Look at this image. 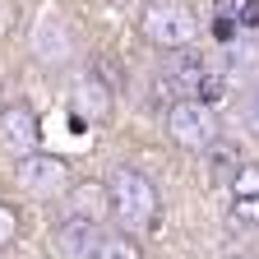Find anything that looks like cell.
I'll return each mask as SVG.
<instances>
[{
  "instance_id": "cell-1",
  "label": "cell",
  "mask_w": 259,
  "mask_h": 259,
  "mask_svg": "<svg viewBox=\"0 0 259 259\" xmlns=\"http://www.w3.org/2000/svg\"><path fill=\"white\" fill-rule=\"evenodd\" d=\"M107 199H111V218L120 222L125 236H139L157 222V185L139 171V167H111L107 171Z\"/></svg>"
},
{
  "instance_id": "cell-8",
  "label": "cell",
  "mask_w": 259,
  "mask_h": 259,
  "mask_svg": "<svg viewBox=\"0 0 259 259\" xmlns=\"http://www.w3.org/2000/svg\"><path fill=\"white\" fill-rule=\"evenodd\" d=\"M65 218H83L93 227H102L107 213H111V199H107V181H70L65 190Z\"/></svg>"
},
{
  "instance_id": "cell-15",
  "label": "cell",
  "mask_w": 259,
  "mask_h": 259,
  "mask_svg": "<svg viewBox=\"0 0 259 259\" xmlns=\"http://www.w3.org/2000/svg\"><path fill=\"white\" fill-rule=\"evenodd\" d=\"M250 28H259V0H245L236 10V32H250Z\"/></svg>"
},
{
  "instance_id": "cell-14",
  "label": "cell",
  "mask_w": 259,
  "mask_h": 259,
  "mask_svg": "<svg viewBox=\"0 0 259 259\" xmlns=\"http://www.w3.org/2000/svg\"><path fill=\"white\" fill-rule=\"evenodd\" d=\"M19 28V0H0V42Z\"/></svg>"
},
{
  "instance_id": "cell-13",
  "label": "cell",
  "mask_w": 259,
  "mask_h": 259,
  "mask_svg": "<svg viewBox=\"0 0 259 259\" xmlns=\"http://www.w3.org/2000/svg\"><path fill=\"white\" fill-rule=\"evenodd\" d=\"M14 241H19V213L0 199V250H10Z\"/></svg>"
},
{
  "instance_id": "cell-7",
  "label": "cell",
  "mask_w": 259,
  "mask_h": 259,
  "mask_svg": "<svg viewBox=\"0 0 259 259\" xmlns=\"http://www.w3.org/2000/svg\"><path fill=\"white\" fill-rule=\"evenodd\" d=\"M97 241H102V227H93L83 218H60L56 232H51V250L60 259H93Z\"/></svg>"
},
{
  "instance_id": "cell-2",
  "label": "cell",
  "mask_w": 259,
  "mask_h": 259,
  "mask_svg": "<svg viewBox=\"0 0 259 259\" xmlns=\"http://www.w3.org/2000/svg\"><path fill=\"white\" fill-rule=\"evenodd\" d=\"M139 32H144V42H153L162 51H181L199 37V19L185 0H144Z\"/></svg>"
},
{
  "instance_id": "cell-4",
  "label": "cell",
  "mask_w": 259,
  "mask_h": 259,
  "mask_svg": "<svg viewBox=\"0 0 259 259\" xmlns=\"http://www.w3.org/2000/svg\"><path fill=\"white\" fill-rule=\"evenodd\" d=\"M0 153L10 162H23L32 153H42V120L28 102L0 107Z\"/></svg>"
},
{
  "instance_id": "cell-11",
  "label": "cell",
  "mask_w": 259,
  "mask_h": 259,
  "mask_svg": "<svg viewBox=\"0 0 259 259\" xmlns=\"http://www.w3.org/2000/svg\"><path fill=\"white\" fill-rule=\"evenodd\" d=\"M232 194H236V204L241 199H259V162H241V167H236Z\"/></svg>"
},
{
  "instance_id": "cell-12",
  "label": "cell",
  "mask_w": 259,
  "mask_h": 259,
  "mask_svg": "<svg viewBox=\"0 0 259 259\" xmlns=\"http://www.w3.org/2000/svg\"><path fill=\"white\" fill-rule=\"evenodd\" d=\"M236 10H241V0H218L213 5V32L218 37H232L236 32Z\"/></svg>"
},
{
  "instance_id": "cell-5",
  "label": "cell",
  "mask_w": 259,
  "mask_h": 259,
  "mask_svg": "<svg viewBox=\"0 0 259 259\" xmlns=\"http://www.w3.org/2000/svg\"><path fill=\"white\" fill-rule=\"evenodd\" d=\"M14 181L23 194L32 199H65V190H70V167L56 157V153H32L23 162H14Z\"/></svg>"
},
{
  "instance_id": "cell-3",
  "label": "cell",
  "mask_w": 259,
  "mask_h": 259,
  "mask_svg": "<svg viewBox=\"0 0 259 259\" xmlns=\"http://www.w3.org/2000/svg\"><path fill=\"white\" fill-rule=\"evenodd\" d=\"M162 130H167V139L176 148H190L199 153L218 139V111L208 102H199V97H185V102H171L167 116H162Z\"/></svg>"
},
{
  "instance_id": "cell-10",
  "label": "cell",
  "mask_w": 259,
  "mask_h": 259,
  "mask_svg": "<svg viewBox=\"0 0 259 259\" xmlns=\"http://www.w3.org/2000/svg\"><path fill=\"white\" fill-rule=\"evenodd\" d=\"M93 259H144V245L135 236H125V232H102Z\"/></svg>"
},
{
  "instance_id": "cell-6",
  "label": "cell",
  "mask_w": 259,
  "mask_h": 259,
  "mask_svg": "<svg viewBox=\"0 0 259 259\" xmlns=\"http://www.w3.org/2000/svg\"><path fill=\"white\" fill-rule=\"evenodd\" d=\"M28 42H32V56H37L42 65H51V70L74 60V32H70V23H65L60 14H51V10L32 23V37Z\"/></svg>"
},
{
  "instance_id": "cell-16",
  "label": "cell",
  "mask_w": 259,
  "mask_h": 259,
  "mask_svg": "<svg viewBox=\"0 0 259 259\" xmlns=\"http://www.w3.org/2000/svg\"><path fill=\"white\" fill-rule=\"evenodd\" d=\"M236 213H241V218H254V222H259V199H241V204H236Z\"/></svg>"
},
{
  "instance_id": "cell-9",
  "label": "cell",
  "mask_w": 259,
  "mask_h": 259,
  "mask_svg": "<svg viewBox=\"0 0 259 259\" xmlns=\"http://www.w3.org/2000/svg\"><path fill=\"white\" fill-rule=\"evenodd\" d=\"M74 111L88 116V120H107L111 116V93L97 83V79H83L79 93H74Z\"/></svg>"
}]
</instances>
